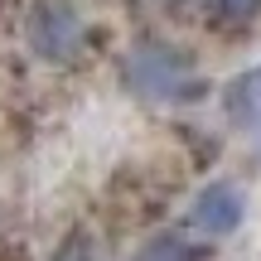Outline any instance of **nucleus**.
I'll use <instances>...</instances> for the list:
<instances>
[{
    "label": "nucleus",
    "mask_w": 261,
    "mask_h": 261,
    "mask_svg": "<svg viewBox=\"0 0 261 261\" xmlns=\"http://www.w3.org/2000/svg\"><path fill=\"white\" fill-rule=\"evenodd\" d=\"M126 83L150 102H189V97L203 92L194 63L169 44H140L126 58Z\"/></svg>",
    "instance_id": "obj_1"
},
{
    "label": "nucleus",
    "mask_w": 261,
    "mask_h": 261,
    "mask_svg": "<svg viewBox=\"0 0 261 261\" xmlns=\"http://www.w3.org/2000/svg\"><path fill=\"white\" fill-rule=\"evenodd\" d=\"M242 213H247V203L237 184H208V189H198L194 208H189V227L203 237H227L242 227Z\"/></svg>",
    "instance_id": "obj_2"
},
{
    "label": "nucleus",
    "mask_w": 261,
    "mask_h": 261,
    "mask_svg": "<svg viewBox=\"0 0 261 261\" xmlns=\"http://www.w3.org/2000/svg\"><path fill=\"white\" fill-rule=\"evenodd\" d=\"M77 34H83V29H77V15L63 10V5H39L34 19H29V44L44 58H54V63H63L77 48Z\"/></svg>",
    "instance_id": "obj_3"
},
{
    "label": "nucleus",
    "mask_w": 261,
    "mask_h": 261,
    "mask_svg": "<svg viewBox=\"0 0 261 261\" xmlns=\"http://www.w3.org/2000/svg\"><path fill=\"white\" fill-rule=\"evenodd\" d=\"M223 107H227V116H232L237 126H261V63L227 83Z\"/></svg>",
    "instance_id": "obj_4"
},
{
    "label": "nucleus",
    "mask_w": 261,
    "mask_h": 261,
    "mask_svg": "<svg viewBox=\"0 0 261 261\" xmlns=\"http://www.w3.org/2000/svg\"><path fill=\"white\" fill-rule=\"evenodd\" d=\"M136 261H194V252H189L184 237H155V242L140 247Z\"/></svg>",
    "instance_id": "obj_5"
},
{
    "label": "nucleus",
    "mask_w": 261,
    "mask_h": 261,
    "mask_svg": "<svg viewBox=\"0 0 261 261\" xmlns=\"http://www.w3.org/2000/svg\"><path fill=\"white\" fill-rule=\"evenodd\" d=\"M218 19H227V24H247V19L261 15V0H213Z\"/></svg>",
    "instance_id": "obj_6"
}]
</instances>
